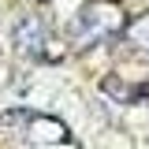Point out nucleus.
I'll list each match as a JSON object with an SVG mask.
<instances>
[{"label": "nucleus", "instance_id": "1", "mask_svg": "<svg viewBox=\"0 0 149 149\" xmlns=\"http://www.w3.org/2000/svg\"><path fill=\"white\" fill-rule=\"evenodd\" d=\"M45 41H49V30H45V22H41L37 15H22V19L15 22V45L22 49V52L37 56Z\"/></svg>", "mask_w": 149, "mask_h": 149}, {"label": "nucleus", "instance_id": "2", "mask_svg": "<svg viewBox=\"0 0 149 149\" xmlns=\"http://www.w3.org/2000/svg\"><path fill=\"white\" fill-rule=\"evenodd\" d=\"M22 123H30V112H4L0 116V134L4 130H19Z\"/></svg>", "mask_w": 149, "mask_h": 149}, {"label": "nucleus", "instance_id": "3", "mask_svg": "<svg viewBox=\"0 0 149 149\" xmlns=\"http://www.w3.org/2000/svg\"><path fill=\"white\" fill-rule=\"evenodd\" d=\"M37 4H45V0H37Z\"/></svg>", "mask_w": 149, "mask_h": 149}]
</instances>
